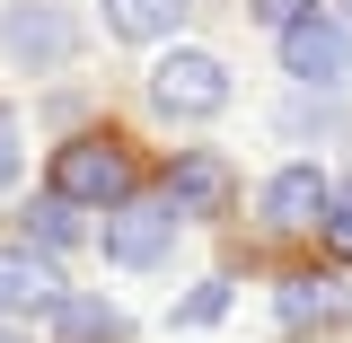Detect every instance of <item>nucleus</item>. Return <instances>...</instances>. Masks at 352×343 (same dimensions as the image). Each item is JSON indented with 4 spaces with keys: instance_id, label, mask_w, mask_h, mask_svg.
Listing matches in <instances>:
<instances>
[{
    "instance_id": "1",
    "label": "nucleus",
    "mask_w": 352,
    "mask_h": 343,
    "mask_svg": "<svg viewBox=\"0 0 352 343\" xmlns=\"http://www.w3.org/2000/svg\"><path fill=\"white\" fill-rule=\"evenodd\" d=\"M150 106L168 115V124H212L220 106H229V62L203 53V44H176L150 62Z\"/></svg>"
},
{
    "instance_id": "2",
    "label": "nucleus",
    "mask_w": 352,
    "mask_h": 343,
    "mask_svg": "<svg viewBox=\"0 0 352 343\" xmlns=\"http://www.w3.org/2000/svg\"><path fill=\"white\" fill-rule=\"evenodd\" d=\"M97 247H106V264H124V273L168 264L176 256V203L168 194H124V203L106 212V229H97Z\"/></svg>"
},
{
    "instance_id": "3",
    "label": "nucleus",
    "mask_w": 352,
    "mask_h": 343,
    "mask_svg": "<svg viewBox=\"0 0 352 343\" xmlns=\"http://www.w3.org/2000/svg\"><path fill=\"white\" fill-rule=\"evenodd\" d=\"M132 194V159L115 141H62L53 150V203H71V212H115Z\"/></svg>"
},
{
    "instance_id": "4",
    "label": "nucleus",
    "mask_w": 352,
    "mask_h": 343,
    "mask_svg": "<svg viewBox=\"0 0 352 343\" xmlns=\"http://www.w3.org/2000/svg\"><path fill=\"white\" fill-rule=\"evenodd\" d=\"M282 71H291V88H344L352 80V27L335 18V9L282 27Z\"/></svg>"
},
{
    "instance_id": "5",
    "label": "nucleus",
    "mask_w": 352,
    "mask_h": 343,
    "mask_svg": "<svg viewBox=\"0 0 352 343\" xmlns=\"http://www.w3.org/2000/svg\"><path fill=\"white\" fill-rule=\"evenodd\" d=\"M71 300V282H62V264L44 256V247H0V326H18V317H53V308Z\"/></svg>"
},
{
    "instance_id": "6",
    "label": "nucleus",
    "mask_w": 352,
    "mask_h": 343,
    "mask_svg": "<svg viewBox=\"0 0 352 343\" xmlns=\"http://www.w3.org/2000/svg\"><path fill=\"white\" fill-rule=\"evenodd\" d=\"M0 53H9L18 71H62V62L80 53V36H71V18H62L53 0H18V9L0 18Z\"/></svg>"
},
{
    "instance_id": "7",
    "label": "nucleus",
    "mask_w": 352,
    "mask_h": 343,
    "mask_svg": "<svg viewBox=\"0 0 352 343\" xmlns=\"http://www.w3.org/2000/svg\"><path fill=\"white\" fill-rule=\"evenodd\" d=\"M326 203H335V176L317 159H291L264 185V229H326Z\"/></svg>"
},
{
    "instance_id": "8",
    "label": "nucleus",
    "mask_w": 352,
    "mask_h": 343,
    "mask_svg": "<svg viewBox=\"0 0 352 343\" xmlns=\"http://www.w3.org/2000/svg\"><path fill=\"white\" fill-rule=\"evenodd\" d=\"M159 194L176 203V220H185V212L212 220V212H229V168H220L212 150H185V159L168 168V185H159Z\"/></svg>"
},
{
    "instance_id": "9",
    "label": "nucleus",
    "mask_w": 352,
    "mask_h": 343,
    "mask_svg": "<svg viewBox=\"0 0 352 343\" xmlns=\"http://www.w3.org/2000/svg\"><path fill=\"white\" fill-rule=\"evenodd\" d=\"M97 18H106L115 44H168L176 18H185V0H97Z\"/></svg>"
},
{
    "instance_id": "10",
    "label": "nucleus",
    "mask_w": 352,
    "mask_h": 343,
    "mask_svg": "<svg viewBox=\"0 0 352 343\" xmlns=\"http://www.w3.org/2000/svg\"><path fill=\"white\" fill-rule=\"evenodd\" d=\"M53 335H62V343H124V308H115V300H88V291H71V300L53 308Z\"/></svg>"
},
{
    "instance_id": "11",
    "label": "nucleus",
    "mask_w": 352,
    "mask_h": 343,
    "mask_svg": "<svg viewBox=\"0 0 352 343\" xmlns=\"http://www.w3.org/2000/svg\"><path fill=\"white\" fill-rule=\"evenodd\" d=\"M282 326H335V317H352V300L335 291V282H317V273H300V282H282Z\"/></svg>"
},
{
    "instance_id": "12",
    "label": "nucleus",
    "mask_w": 352,
    "mask_h": 343,
    "mask_svg": "<svg viewBox=\"0 0 352 343\" xmlns=\"http://www.w3.org/2000/svg\"><path fill=\"white\" fill-rule=\"evenodd\" d=\"M212 317H229V282H194L176 300V326H212Z\"/></svg>"
},
{
    "instance_id": "13",
    "label": "nucleus",
    "mask_w": 352,
    "mask_h": 343,
    "mask_svg": "<svg viewBox=\"0 0 352 343\" xmlns=\"http://www.w3.org/2000/svg\"><path fill=\"white\" fill-rule=\"evenodd\" d=\"M36 238H44V256H53V247H71V238H80V212H71V203H53V212L27 229V247H36Z\"/></svg>"
},
{
    "instance_id": "14",
    "label": "nucleus",
    "mask_w": 352,
    "mask_h": 343,
    "mask_svg": "<svg viewBox=\"0 0 352 343\" xmlns=\"http://www.w3.org/2000/svg\"><path fill=\"white\" fill-rule=\"evenodd\" d=\"M18 168H27V141H18V115L0 106V194L18 185Z\"/></svg>"
},
{
    "instance_id": "15",
    "label": "nucleus",
    "mask_w": 352,
    "mask_h": 343,
    "mask_svg": "<svg viewBox=\"0 0 352 343\" xmlns=\"http://www.w3.org/2000/svg\"><path fill=\"white\" fill-rule=\"evenodd\" d=\"M326 247L352 256V185H335V203H326Z\"/></svg>"
},
{
    "instance_id": "16",
    "label": "nucleus",
    "mask_w": 352,
    "mask_h": 343,
    "mask_svg": "<svg viewBox=\"0 0 352 343\" xmlns=\"http://www.w3.org/2000/svg\"><path fill=\"white\" fill-rule=\"evenodd\" d=\"M247 9H256L273 36H282V27H300V18H317V0H247Z\"/></svg>"
},
{
    "instance_id": "17",
    "label": "nucleus",
    "mask_w": 352,
    "mask_h": 343,
    "mask_svg": "<svg viewBox=\"0 0 352 343\" xmlns=\"http://www.w3.org/2000/svg\"><path fill=\"white\" fill-rule=\"evenodd\" d=\"M0 343H27V326H0Z\"/></svg>"
},
{
    "instance_id": "18",
    "label": "nucleus",
    "mask_w": 352,
    "mask_h": 343,
    "mask_svg": "<svg viewBox=\"0 0 352 343\" xmlns=\"http://www.w3.org/2000/svg\"><path fill=\"white\" fill-rule=\"evenodd\" d=\"M335 18H344V27H352V0H335Z\"/></svg>"
}]
</instances>
